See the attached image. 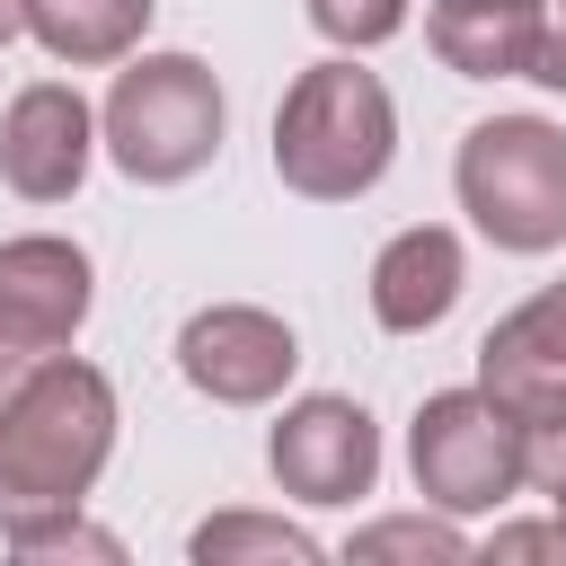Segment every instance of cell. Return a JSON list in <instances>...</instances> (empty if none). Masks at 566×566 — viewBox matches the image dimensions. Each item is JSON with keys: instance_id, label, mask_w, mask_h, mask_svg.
<instances>
[{"instance_id": "cell-1", "label": "cell", "mask_w": 566, "mask_h": 566, "mask_svg": "<svg viewBox=\"0 0 566 566\" xmlns=\"http://www.w3.org/2000/svg\"><path fill=\"white\" fill-rule=\"evenodd\" d=\"M115 451V389L97 363L53 354L0 398V531L35 513H71Z\"/></svg>"}, {"instance_id": "cell-2", "label": "cell", "mask_w": 566, "mask_h": 566, "mask_svg": "<svg viewBox=\"0 0 566 566\" xmlns=\"http://www.w3.org/2000/svg\"><path fill=\"white\" fill-rule=\"evenodd\" d=\"M398 150V106L354 62H310L274 106V177L310 203H354Z\"/></svg>"}, {"instance_id": "cell-3", "label": "cell", "mask_w": 566, "mask_h": 566, "mask_svg": "<svg viewBox=\"0 0 566 566\" xmlns=\"http://www.w3.org/2000/svg\"><path fill=\"white\" fill-rule=\"evenodd\" d=\"M451 177H460V212H469L504 256H548V248H566V133H557L548 115L469 124Z\"/></svg>"}, {"instance_id": "cell-4", "label": "cell", "mask_w": 566, "mask_h": 566, "mask_svg": "<svg viewBox=\"0 0 566 566\" xmlns=\"http://www.w3.org/2000/svg\"><path fill=\"white\" fill-rule=\"evenodd\" d=\"M106 150L133 186H186L212 150H221V80L195 53H142L133 71H115L106 88Z\"/></svg>"}, {"instance_id": "cell-5", "label": "cell", "mask_w": 566, "mask_h": 566, "mask_svg": "<svg viewBox=\"0 0 566 566\" xmlns=\"http://www.w3.org/2000/svg\"><path fill=\"white\" fill-rule=\"evenodd\" d=\"M407 460H416V495L442 504V513H495L522 486V433L486 389L424 398L416 433H407Z\"/></svg>"}, {"instance_id": "cell-6", "label": "cell", "mask_w": 566, "mask_h": 566, "mask_svg": "<svg viewBox=\"0 0 566 566\" xmlns=\"http://www.w3.org/2000/svg\"><path fill=\"white\" fill-rule=\"evenodd\" d=\"M88 256L53 230L35 239H0V398L44 371L53 354H71L80 318H88Z\"/></svg>"}, {"instance_id": "cell-7", "label": "cell", "mask_w": 566, "mask_h": 566, "mask_svg": "<svg viewBox=\"0 0 566 566\" xmlns=\"http://www.w3.org/2000/svg\"><path fill=\"white\" fill-rule=\"evenodd\" d=\"M265 469L283 495L301 504H354L380 478V424L354 398H301L283 407V424L265 433Z\"/></svg>"}, {"instance_id": "cell-8", "label": "cell", "mask_w": 566, "mask_h": 566, "mask_svg": "<svg viewBox=\"0 0 566 566\" xmlns=\"http://www.w3.org/2000/svg\"><path fill=\"white\" fill-rule=\"evenodd\" d=\"M292 363H301L292 327H283L274 310H248V301L195 310V318L177 327V371H186L203 398H221V407H265V398L292 380Z\"/></svg>"}, {"instance_id": "cell-9", "label": "cell", "mask_w": 566, "mask_h": 566, "mask_svg": "<svg viewBox=\"0 0 566 566\" xmlns=\"http://www.w3.org/2000/svg\"><path fill=\"white\" fill-rule=\"evenodd\" d=\"M88 150H97V115H88L80 88L35 80V88L9 97V115H0V177H9L27 203H62V195H80Z\"/></svg>"}, {"instance_id": "cell-10", "label": "cell", "mask_w": 566, "mask_h": 566, "mask_svg": "<svg viewBox=\"0 0 566 566\" xmlns=\"http://www.w3.org/2000/svg\"><path fill=\"white\" fill-rule=\"evenodd\" d=\"M460 283H469L460 239H451L442 221H416V230H398V239L371 256V318H380L389 336H424V327L451 318Z\"/></svg>"}, {"instance_id": "cell-11", "label": "cell", "mask_w": 566, "mask_h": 566, "mask_svg": "<svg viewBox=\"0 0 566 566\" xmlns=\"http://www.w3.org/2000/svg\"><path fill=\"white\" fill-rule=\"evenodd\" d=\"M424 35L460 80H522L539 44V0H433Z\"/></svg>"}, {"instance_id": "cell-12", "label": "cell", "mask_w": 566, "mask_h": 566, "mask_svg": "<svg viewBox=\"0 0 566 566\" xmlns=\"http://www.w3.org/2000/svg\"><path fill=\"white\" fill-rule=\"evenodd\" d=\"M557 371H566V283H548L539 301H522L513 318H495L486 345H478V389L486 398H513V389L557 380Z\"/></svg>"}, {"instance_id": "cell-13", "label": "cell", "mask_w": 566, "mask_h": 566, "mask_svg": "<svg viewBox=\"0 0 566 566\" xmlns=\"http://www.w3.org/2000/svg\"><path fill=\"white\" fill-rule=\"evenodd\" d=\"M159 0H27V35L53 62H124Z\"/></svg>"}, {"instance_id": "cell-14", "label": "cell", "mask_w": 566, "mask_h": 566, "mask_svg": "<svg viewBox=\"0 0 566 566\" xmlns=\"http://www.w3.org/2000/svg\"><path fill=\"white\" fill-rule=\"evenodd\" d=\"M495 407H504L513 433H522V486L557 495V486H566V371H557V380H531V389H513V398H495Z\"/></svg>"}, {"instance_id": "cell-15", "label": "cell", "mask_w": 566, "mask_h": 566, "mask_svg": "<svg viewBox=\"0 0 566 566\" xmlns=\"http://www.w3.org/2000/svg\"><path fill=\"white\" fill-rule=\"evenodd\" d=\"M186 557H195V566H230V557H292V566H310L318 539L292 531V522H274V513H212V522L186 539Z\"/></svg>"}, {"instance_id": "cell-16", "label": "cell", "mask_w": 566, "mask_h": 566, "mask_svg": "<svg viewBox=\"0 0 566 566\" xmlns=\"http://www.w3.org/2000/svg\"><path fill=\"white\" fill-rule=\"evenodd\" d=\"M18 557H88V566H115L124 557V539L115 531H97V522H80V504L71 513H35V522H18V531H0Z\"/></svg>"}, {"instance_id": "cell-17", "label": "cell", "mask_w": 566, "mask_h": 566, "mask_svg": "<svg viewBox=\"0 0 566 566\" xmlns=\"http://www.w3.org/2000/svg\"><path fill=\"white\" fill-rule=\"evenodd\" d=\"M345 557H433V566H460V557H469V539H460L451 522L398 513V522H371V531H354V548H345Z\"/></svg>"}, {"instance_id": "cell-18", "label": "cell", "mask_w": 566, "mask_h": 566, "mask_svg": "<svg viewBox=\"0 0 566 566\" xmlns=\"http://www.w3.org/2000/svg\"><path fill=\"white\" fill-rule=\"evenodd\" d=\"M310 27L345 53H363V44H389L407 27V0H310Z\"/></svg>"}, {"instance_id": "cell-19", "label": "cell", "mask_w": 566, "mask_h": 566, "mask_svg": "<svg viewBox=\"0 0 566 566\" xmlns=\"http://www.w3.org/2000/svg\"><path fill=\"white\" fill-rule=\"evenodd\" d=\"M539 88H566V0H539V44H531V71Z\"/></svg>"}, {"instance_id": "cell-20", "label": "cell", "mask_w": 566, "mask_h": 566, "mask_svg": "<svg viewBox=\"0 0 566 566\" xmlns=\"http://www.w3.org/2000/svg\"><path fill=\"white\" fill-rule=\"evenodd\" d=\"M486 557H566V522H513L486 539Z\"/></svg>"}, {"instance_id": "cell-21", "label": "cell", "mask_w": 566, "mask_h": 566, "mask_svg": "<svg viewBox=\"0 0 566 566\" xmlns=\"http://www.w3.org/2000/svg\"><path fill=\"white\" fill-rule=\"evenodd\" d=\"M557 522H566V486H557Z\"/></svg>"}]
</instances>
